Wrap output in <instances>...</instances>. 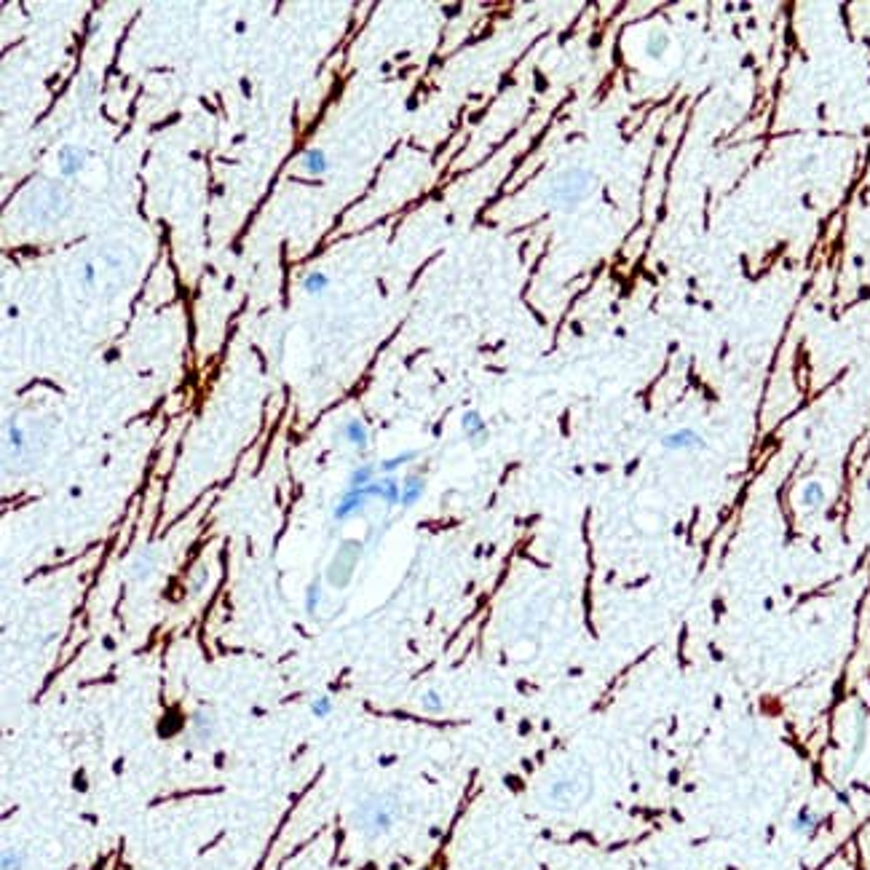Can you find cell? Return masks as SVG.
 <instances>
[{"label": "cell", "instance_id": "7c38bea8", "mask_svg": "<svg viewBox=\"0 0 870 870\" xmlns=\"http://www.w3.org/2000/svg\"><path fill=\"white\" fill-rule=\"evenodd\" d=\"M819 825H822V816L816 814L812 806L798 809L795 816H793V822H790L793 833H798V835H814L816 830H819Z\"/></svg>", "mask_w": 870, "mask_h": 870}, {"label": "cell", "instance_id": "484cf974", "mask_svg": "<svg viewBox=\"0 0 870 870\" xmlns=\"http://www.w3.org/2000/svg\"><path fill=\"white\" fill-rule=\"evenodd\" d=\"M150 568H153V557H150V554H145V560L139 557V560H137V565H134V576H137V578H145V576L150 573Z\"/></svg>", "mask_w": 870, "mask_h": 870}, {"label": "cell", "instance_id": "9c48e42d", "mask_svg": "<svg viewBox=\"0 0 870 870\" xmlns=\"http://www.w3.org/2000/svg\"><path fill=\"white\" fill-rule=\"evenodd\" d=\"M337 437H340V440H346L354 450H364V447H367V442H370L367 426H364V421H359V418H348L346 423L337 428Z\"/></svg>", "mask_w": 870, "mask_h": 870}, {"label": "cell", "instance_id": "d6986e66", "mask_svg": "<svg viewBox=\"0 0 870 870\" xmlns=\"http://www.w3.org/2000/svg\"><path fill=\"white\" fill-rule=\"evenodd\" d=\"M303 287H306V292H311V294L327 292V287H330V276H327V273H321V271H311L306 279H303Z\"/></svg>", "mask_w": 870, "mask_h": 870}, {"label": "cell", "instance_id": "e0dca14e", "mask_svg": "<svg viewBox=\"0 0 870 870\" xmlns=\"http://www.w3.org/2000/svg\"><path fill=\"white\" fill-rule=\"evenodd\" d=\"M375 474H378V466L373 464H361L351 471V477H348V487H367V485H373L375 482Z\"/></svg>", "mask_w": 870, "mask_h": 870}, {"label": "cell", "instance_id": "cb8c5ba5", "mask_svg": "<svg viewBox=\"0 0 870 870\" xmlns=\"http://www.w3.org/2000/svg\"><path fill=\"white\" fill-rule=\"evenodd\" d=\"M8 447L13 450V455H19L25 450V431L19 423H8Z\"/></svg>", "mask_w": 870, "mask_h": 870}, {"label": "cell", "instance_id": "ba28073f", "mask_svg": "<svg viewBox=\"0 0 870 870\" xmlns=\"http://www.w3.org/2000/svg\"><path fill=\"white\" fill-rule=\"evenodd\" d=\"M89 150L86 147H75V145H65L59 150V172L65 177H75L86 163Z\"/></svg>", "mask_w": 870, "mask_h": 870}, {"label": "cell", "instance_id": "ffe728a7", "mask_svg": "<svg viewBox=\"0 0 870 870\" xmlns=\"http://www.w3.org/2000/svg\"><path fill=\"white\" fill-rule=\"evenodd\" d=\"M27 865V855L19 849H6L0 857V868L3 870H25Z\"/></svg>", "mask_w": 870, "mask_h": 870}, {"label": "cell", "instance_id": "30bf717a", "mask_svg": "<svg viewBox=\"0 0 870 870\" xmlns=\"http://www.w3.org/2000/svg\"><path fill=\"white\" fill-rule=\"evenodd\" d=\"M373 495L378 501H383L386 507H399L402 501V482L397 477H380V480H375L373 485Z\"/></svg>", "mask_w": 870, "mask_h": 870}, {"label": "cell", "instance_id": "4fadbf2b", "mask_svg": "<svg viewBox=\"0 0 870 870\" xmlns=\"http://www.w3.org/2000/svg\"><path fill=\"white\" fill-rule=\"evenodd\" d=\"M865 739H868V709L862 704H857V715H855V742H852V758L849 763H857L859 752L865 750Z\"/></svg>", "mask_w": 870, "mask_h": 870}, {"label": "cell", "instance_id": "9a60e30c", "mask_svg": "<svg viewBox=\"0 0 870 870\" xmlns=\"http://www.w3.org/2000/svg\"><path fill=\"white\" fill-rule=\"evenodd\" d=\"M303 166H306L308 174L321 177V174H327V169H330V159H327V153H324L321 147H308L306 156H303Z\"/></svg>", "mask_w": 870, "mask_h": 870}, {"label": "cell", "instance_id": "8992f818", "mask_svg": "<svg viewBox=\"0 0 870 870\" xmlns=\"http://www.w3.org/2000/svg\"><path fill=\"white\" fill-rule=\"evenodd\" d=\"M461 431H464V437H466L471 445H485L487 442V423H485V418H482L477 410H466V413L461 415Z\"/></svg>", "mask_w": 870, "mask_h": 870}, {"label": "cell", "instance_id": "7402d4cb", "mask_svg": "<svg viewBox=\"0 0 870 870\" xmlns=\"http://www.w3.org/2000/svg\"><path fill=\"white\" fill-rule=\"evenodd\" d=\"M421 707L426 709V712H434V715H437V712H442V707H445V699H442V694L437 688H426V691L421 694Z\"/></svg>", "mask_w": 870, "mask_h": 870}, {"label": "cell", "instance_id": "8fae6325", "mask_svg": "<svg viewBox=\"0 0 870 870\" xmlns=\"http://www.w3.org/2000/svg\"><path fill=\"white\" fill-rule=\"evenodd\" d=\"M426 495V480L421 477V474H410V477H404L402 482V501L399 507L402 509H413L421 498Z\"/></svg>", "mask_w": 870, "mask_h": 870}, {"label": "cell", "instance_id": "5bb4252c", "mask_svg": "<svg viewBox=\"0 0 870 870\" xmlns=\"http://www.w3.org/2000/svg\"><path fill=\"white\" fill-rule=\"evenodd\" d=\"M190 723H193V726H190V734L196 736V742H201V745H204V742H209V739L214 736V718L206 712V709H199V712L193 715V721Z\"/></svg>", "mask_w": 870, "mask_h": 870}, {"label": "cell", "instance_id": "277c9868", "mask_svg": "<svg viewBox=\"0 0 870 870\" xmlns=\"http://www.w3.org/2000/svg\"><path fill=\"white\" fill-rule=\"evenodd\" d=\"M373 498L375 495H373V490H370V485H367V487H346L333 509L335 522H346V520H351L354 514H361Z\"/></svg>", "mask_w": 870, "mask_h": 870}, {"label": "cell", "instance_id": "4316f807", "mask_svg": "<svg viewBox=\"0 0 870 870\" xmlns=\"http://www.w3.org/2000/svg\"><path fill=\"white\" fill-rule=\"evenodd\" d=\"M83 281H86V284H94V266L83 268Z\"/></svg>", "mask_w": 870, "mask_h": 870}, {"label": "cell", "instance_id": "d4e9b609", "mask_svg": "<svg viewBox=\"0 0 870 870\" xmlns=\"http://www.w3.org/2000/svg\"><path fill=\"white\" fill-rule=\"evenodd\" d=\"M664 49H667V35H661V32H651L648 40H645V51L651 54V56H661Z\"/></svg>", "mask_w": 870, "mask_h": 870}, {"label": "cell", "instance_id": "6da1fadb", "mask_svg": "<svg viewBox=\"0 0 870 870\" xmlns=\"http://www.w3.org/2000/svg\"><path fill=\"white\" fill-rule=\"evenodd\" d=\"M399 819V798L383 793V795H370L356 806V828L364 838H380L388 835Z\"/></svg>", "mask_w": 870, "mask_h": 870}, {"label": "cell", "instance_id": "ac0fdd59", "mask_svg": "<svg viewBox=\"0 0 870 870\" xmlns=\"http://www.w3.org/2000/svg\"><path fill=\"white\" fill-rule=\"evenodd\" d=\"M418 458V450H407V453H399L394 455V458H386V461H380V471H383V477H394V471H399L402 466H407L410 461Z\"/></svg>", "mask_w": 870, "mask_h": 870}, {"label": "cell", "instance_id": "2e32d148", "mask_svg": "<svg viewBox=\"0 0 870 870\" xmlns=\"http://www.w3.org/2000/svg\"><path fill=\"white\" fill-rule=\"evenodd\" d=\"M825 501H828V493L819 482H806L801 487V504L806 509H822Z\"/></svg>", "mask_w": 870, "mask_h": 870}, {"label": "cell", "instance_id": "3957f363", "mask_svg": "<svg viewBox=\"0 0 870 870\" xmlns=\"http://www.w3.org/2000/svg\"><path fill=\"white\" fill-rule=\"evenodd\" d=\"M359 557H361L359 541H346L343 547L337 549L335 560L330 562V568H327V581H330L333 587H346L348 581H351V576H354V568H356Z\"/></svg>", "mask_w": 870, "mask_h": 870}, {"label": "cell", "instance_id": "5b68a950", "mask_svg": "<svg viewBox=\"0 0 870 870\" xmlns=\"http://www.w3.org/2000/svg\"><path fill=\"white\" fill-rule=\"evenodd\" d=\"M661 447L669 450V453H681V450H702L704 447V440H702V434L696 431V428H675V431H669L661 437Z\"/></svg>", "mask_w": 870, "mask_h": 870}, {"label": "cell", "instance_id": "603a6c76", "mask_svg": "<svg viewBox=\"0 0 870 870\" xmlns=\"http://www.w3.org/2000/svg\"><path fill=\"white\" fill-rule=\"evenodd\" d=\"M319 602H321V581L316 578V581H313V584L308 587V592H306V614H308V616L316 614Z\"/></svg>", "mask_w": 870, "mask_h": 870}, {"label": "cell", "instance_id": "44dd1931", "mask_svg": "<svg viewBox=\"0 0 870 870\" xmlns=\"http://www.w3.org/2000/svg\"><path fill=\"white\" fill-rule=\"evenodd\" d=\"M333 709H335V704H333V699H330L327 694L311 699V715H313V718H319V721L330 718V715H333Z\"/></svg>", "mask_w": 870, "mask_h": 870}, {"label": "cell", "instance_id": "52a82bcc", "mask_svg": "<svg viewBox=\"0 0 870 870\" xmlns=\"http://www.w3.org/2000/svg\"><path fill=\"white\" fill-rule=\"evenodd\" d=\"M578 795V779L576 776H560L549 785V801L557 806H571Z\"/></svg>", "mask_w": 870, "mask_h": 870}, {"label": "cell", "instance_id": "7a4b0ae2", "mask_svg": "<svg viewBox=\"0 0 870 870\" xmlns=\"http://www.w3.org/2000/svg\"><path fill=\"white\" fill-rule=\"evenodd\" d=\"M589 182H592V177H589V172H584V169L562 172L560 177L554 180V185H552L549 201H552L557 209H573L576 204L587 196Z\"/></svg>", "mask_w": 870, "mask_h": 870}]
</instances>
